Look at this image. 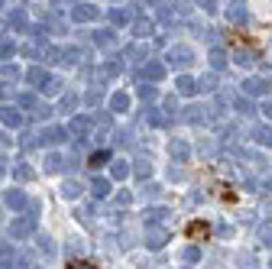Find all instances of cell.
I'll use <instances>...</instances> for the list:
<instances>
[{"mask_svg":"<svg viewBox=\"0 0 272 269\" xmlns=\"http://www.w3.org/2000/svg\"><path fill=\"white\" fill-rule=\"evenodd\" d=\"M208 233H210V227L204 224V220H201V224L194 220V224L188 227V237H192V240H208Z\"/></svg>","mask_w":272,"mask_h":269,"instance_id":"6da1fadb","label":"cell"},{"mask_svg":"<svg viewBox=\"0 0 272 269\" xmlns=\"http://www.w3.org/2000/svg\"><path fill=\"white\" fill-rule=\"evenodd\" d=\"M68 269H98V266L88 263V259H72V263H68Z\"/></svg>","mask_w":272,"mask_h":269,"instance_id":"7a4b0ae2","label":"cell"}]
</instances>
